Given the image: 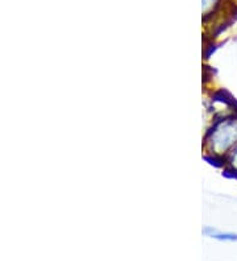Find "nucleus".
Here are the masks:
<instances>
[{
	"label": "nucleus",
	"mask_w": 237,
	"mask_h": 261,
	"mask_svg": "<svg viewBox=\"0 0 237 261\" xmlns=\"http://www.w3.org/2000/svg\"><path fill=\"white\" fill-rule=\"evenodd\" d=\"M236 147L237 111H232L212 124L204 139V149L212 159L224 161Z\"/></svg>",
	"instance_id": "1"
},
{
	"label": "nucleus",
	"mask_w": 237,
	"mask_h": 261,
	"mask_svg": "<svg viewBox=\"0 0 237 261\" xmlns=\"http://www.w3.org/2000/svg\"><path fill=\"white\" fill-rule=\"evenodd\" d=\"M203 232H204L207 236H209V238H215V239H219V240H231V242H237L236 233H228V232L223 233L216 231V229L209 228V227L204 228Z\"/></svg>",
	"instance_id": "2"
},
{
	"label": "nucleus",
	"mask_w": 237,
	"mask_h": 261,
	"mask_svg": "<svg viewBox=\"0 0 237 261\" xmlns=\"http://www.w3.org/2000/svg\"><path fill=\"white\" fill-rule=\"evenodd\" d=\"M223 163H224L225 169H227L228 172H231L232 174L237 175V147L228 154L227 159Z\"/></svg>",
	"instance_id": "3"
}]
</instances>
